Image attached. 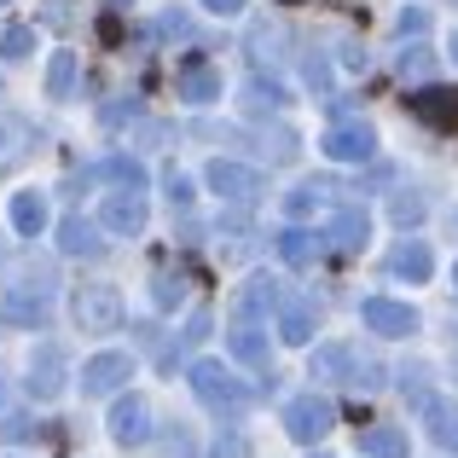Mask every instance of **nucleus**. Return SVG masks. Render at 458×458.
I'll list each match as a JSON object with an SVG mask.
<instances>
[{
    "mask_svg": "<svg viewBox=\"0 0 458 458\" xmlns=\"http://www.w3.org/2000/svg\"><path fill=\"white\" fill-rule=\"evenodd\" d=\"M191 394H198L209 412H221V418H238L250 406V389L221 366V360H198V366H191Z\"/></svg>",
    "mask_w": 458,
    "mask_h": 458,
    "instance_id": "f257e3e1",
    "label": "nucleus"
},
{
    "mask_svg": "<svg viewBox=\"0 0 458 458\" xmlns=\"http://www.w3.org/2000/svg\"><path fill=\"white\" fill-rule=\"evenodd\" d=\"M308 377L371 389V383H377V360H371V354H360V348H348V343H325L319 354H313V371H308Z\"/></svg>",
    "mask_w": 458,
    "mask_h": 458,
    "instance_id": "f03ea898",
    "label": "nucleus"
},
{
    "mask_svg": "<svg viewBox=\"0 0 458 458\" xmlns=\"http://www.w3.org/2000/svg\"><path fill=\"white\" fill-rule=\"evenodd\" d=\"M70 313H76V331L105 336V331H116V325H123V291H116V284H76Z\"/></svg>",
    "mask_w": 458,
    "mask_h": 458,
    "instance_id": "7ed1b4c3",
    "label": "nucleus"
},
{
    "mask_svg": "<svg viewBox=\"0 0 458 458\" xmlns=\"http://www.w3.org/2000/svg\"><path fill=\"white\" fill-rule=\"evenodd\" d=\"M209 191L215 198H226V203H256L261 191H267V180H261V168H250V163H233V157H215L209 163Z\"/></svg>",
    "mask_w": 458,
    "mask_h": 458,
    "instance_id": "20e7f679",
    "label": "nucleus"
},
{
    "mask_svg": "<svg viewBox=\"0 0 458 458\" xmlns=\"http://www.w3.org/2000/svg\"><path fill=\"white\" fill-rule=\"evenodd\" d=\"M336 424V406L325 401V394H296L291 406H284V429H291V441H302V447H313L319 436H331Z\"/></svg>",
    "mask_w": 458,
    "mask_h": 458,
    "instance_id": "39448f33",
    "label": "nucleus"
},
{
    "mask_svg": "<svg viewBox=\"0 0 458 458\" xmlns=\"http://www.w3.org/2000/svg\"><path fill=\"white\" fill-rule=\"evenodd\" d=\"M64 383H70L64 348H58V343H41V348H35V360H30V377H23V389H30L35 401H58V394H64Z\"/></svg>",
    "mask_w": 458,
    "mask_h": 458,
    "instance_id": "423d86ee",
    "label": "nucleus"
},
{
    "mask_svg": "<svg viewBox=\"0 0 458 458\" xmlns=\"http://www.w3.org/2000/svg\"><path fill=\"white\" fill-rule=\"evenodd\" d=\"M111 441L116 447H146L151 441V401L146 394H123L111 406Z\"/></svg>",
    "mask_w": 458,
    "mask_h": 458,
    "instance_id": "0eeeda50",
    "label": "nucleus"
},
{
    "mask_svg": "<svg viewBox=\"0 0 458 458\" xmlns=\"http://www.w3.org/2000/svg\"><path fill=\"white\" fill-rule=\"evenodd\" d=\"M35 157V128H30V116H18V111H0V180H12L23 163Z\"/></svg>",
    "mask_w": 458,
    "mask_h": 458,
    "instance_id": "6e6552de",
    "label": "nucleus"
},
{
    "mask_svg": "<svg viewBox=\"0 0 458 458\" xmlns=\"http://www.w3.org/2000/svg\"><path fill=\"white\" fill-rule=\"evenodd\" d=\"M128 377H134V360H128L123 348H105V354H93L88 366H81V394H116Z\"/></svg>",
    "mask_w": 458,
    "mask_h": 458,
    "instance_id": "1a4fd4ad",
    "label": "nucleus"
},
{
    "mask_svg": "<svg viewBox=\"0 0 458 458\" xmlns=\"http://www.w3.org/2000/svg\"><path fill=\"white\" fill-rule=\"evenodd\" d=\"M319 146H325L331 163H371V157H377V134H371L366 123H336Z\"/></svg>",
    "mask_w": 458,
    "mask_h": 458,
    "instance_id": "9d476101",
    "label": "nucleus"
},
{
    "mask_svg": "<svg viewBox=\"0 0 458 458\" xmlns=\"http://www.w3.org/2000/svg\"><path fill=\"white\" fill-rule=\"evenodd\" d=\"M360 319L377 336H412L418 331V313L406 302H394V296H366V302H360Z\"/></svg>",
    "mask_w": 458,
    "mask_h": 458,
    "instance_id": "9b49d317",
    "label": "nucleus"
},
{
    "mask_svg": "<svg viewBox=\"0 0 458 458\" xmlns=\"http://www.w3.org/2000/svg\"><path fill=\"white\" fill-rule=\"evenodd\" d=\"M99 226L105 233H116V238H140L146 233V198H140V191H111V198H105V209H99Z\"/></svg>",
    "mask_w": 458,
    "mask_h": 458,
    "instance_id": "f8f14e48",
    "label": "nucleus"
},
{
    "mask_svg": "<svg viewBox=\"0 0 458 458\" xmlns=\"http://www.w3.org/2000/svg\"><path fill=\"white\" fill-rule=\"evenodd\" d=\"M279 308H284V284L267 279V273H256V279L233 296V319H244V325H256L261 313H279Z\"/></svg>",
    "mask_w": 458,
    "mask_h": 458,
    "instance_id": "ddd939ff",
    "label": "nucleus"
},
{
    "mask_svg": "<svg viewBox=\"0 0 458 458\" xmlns=\"http://www.w3.org/2000/svg\"><path fill=\"white\" fill-rule=\"evenodd\" d=\"M41 319H47V291H35V284H12L6 302H0V325H6V331H35Z\"/></svg>",
    "mask_w": 458,
    "mask_h": 458,
    "instance_id": "4468645a",
    "label": "nucleus"
},
{
    "mask_svg": "<svg viewBox=\"0 0 458 458\" xmlns=\"http://www.w3.org/2000/svg\"><path fill=\"white\" fill-rule=\"evenodd\" d=\"M58 250H64V256H81V261L105 256V226L81 221V215H64V221H58Z\"/></svg>",
    "mask_w": 458,
    "mask_h": 458,
    "instance_id": "2eb2a0df",
    "label": "nucleus"
},
{
    "mask_svg": "<svg viewBox=\"0 0 458 458\" xmlns=\"http://www.w3.org/2000/svg\"><path fill=\"white\" fill-rule=\"evenodd\" d=\"M389 273H394V279H406V284H429L436 256H429L424 238H401V244H394V256H389Z\"/></svg>",
    "mask_w": 458,
    "mask_h": 458,
    "instance_id": "dca6fc26",
    "label": "nucleus"
},
{
    "mask_svg": "<svg viewBox=\"0 0 458 458\" xmlns=\"http://www.w3.org/2000/svg\"><path fill=\"white\" fill-rule=\"evenodd\" d=\"M406 105H412V116L429 123V128H458V93H447V88H418Z\"/></svg>",
    "mask_w": 458,
    "mask_h": 458,
    "instance_id": "f3484780",
    "label": "nucleus"
},
{
    "mask_svg": "<svg viewBox=\"0 0 458 458\" xmlns=\"http://www.w3.org/2000/svg\"><path fill=\"white\" fill-rule=\"evenodd\" d=\"M331 250H343V256H354V250H366V238H371V221H366V209H336V221H331Z\"/></svg>",
    "mask_w": 458,
    "mask_h": 458,
    "instance_id": "a211bd4d",
    "label": "nucleus"
},
{
    "mask_svg": "<svg viewBox=\"0 0 458 458\" xmlns=\"http://www.w3.org/2000/svg\"><path fill=\"white\" fill-rule=\"evenodd\" d=\"M180 99H191V105H215V99H221V70H215V64H198V58H191V64L180 70Z\"/></svg>",
    "mask_w": 458,
    "mask_h": 458,
    "instance_id": "6ab92c4d",
    "label": "nucleus"
},
{
    "mask_svg": "<svg viewBox=\"0 0 458 458\" xmlns=\"http://www.w3.org/2000/svg\"><path fill=\"white\" fill-rule=\"evenodd\" d=\"M226 348H233L244 366H256V371H267V360H273L267 336H261L256 325H244V319H233V331H226Z\"/></svg>",
    "mask_w": 458,
    "mask_h": 458,
    "instance_id": "aec40b11",
    "label": "nucleus"
},
{
    "mask_svg": "<svg viewBox=\"0 0 458 458\" xmlns=\"http://www.w3.org/2000/svg\"><path fill=\"white\" fill-rule=\"evenodd\" d=\"M279 336L291 348H308L313 343V302H284L279 308Z\"/></svg>",
    "mask_w": 458,
    "mask_h": 458,
    "instance_id": "412c9836",
    "label": "nucleus"
},
{
    "mask_svg": "<svg viewBox=\"0 0 458 458\" xmlns=\"http://www.w3.org/2000/svg\"><path fill=\"white\" fill-rule=\"evenodd\" d=\"M424 424H429V441H436V447H453L458 453V406L453 401H429L424 406Z\"/></svg>",
    "mask_w": 458,
    "mask_h": 458,
    "instance_id": "4be33fe9",
    "label": "nucleus"
},
{
    "mask_svg": "<svg viewBox=\"0 0 458 458\" xmlns=\"http://www.w3.org/2000/svg\"><path fill=\"white\" fill-rule=\"evenodd\" d=\"M12 226H18L23 238H41V226H47V198L41 191H18V198H12Z\"/></svg>",
    "mask_w": 458,
    "mask_h": 458,
    "instance_id": "5701e85b",
    "label": "nucleus"
},
{
    "mask_svg": "<svg viewBox=\"0 0 458 458\" xmlns=\"http://www.w3.org/2000/svg\"><path fill=\"white\" fill-rule=\"evenodd\" d=\"M360 453L366 458H406V429H394V424L366 429V436H360Z\"/></svg>",
    "mask_w": 458,
    "mask_h": 458,
    "instance_id": "b1692460",
    "label": "nucleus"
},
{
    "mask_svg": "<svg viewBox=\"0 0 458 458\" xmlns=\"http://www.w3.org/2000/svg\"><path fill=\"white\" fill-rule=\"evenodd\" d=\"M279 256L291 261V267H313V256H319V238H313L308 226H284V233H279Z\"/></svg>",
    "mask_w": 458,
    "mask_h": 458,
    "instance_id": "393cba45",
    "label": "nucleus"
},
{
    "mask_svg": "<svg viewBox=\"0 0 458 458\" xmlns=\"http://www.w3.org/2000/svg\"><path fill=\"white\" fill-rule=\"evenodd\" d=\"M279 105H284V88H279V81H250V88H244V111L250 116H273V111H279Z\"/></svg>",
    "mask_w": 458,
    "mask_h": 458,
    "instance_id": "a878e982",
    "label": "nucleus"
},
{
    "mask_svg": "<svg viewBox=\"0 0 458 458\" xmlns=\"http://www.w3.org/2000/svg\"><path fill=\"white\" fill-rule=\"evenodd\" d=\"M70 88H76V53H53V64H47V99H70Z\"/></svg>",
    "mask_w": 458,
    "mask_h": 458,
    "instance_id": "bb28decb",
    "label": "nucleus"
},
{
    "mask_svg": "<svg viewBox=\"0 0 458 458\" xmlns=\"http://www.w3.org/2000/svg\"><path fill=\"white\" fill-rule=\"evenodd\" d=\"M325 191H331L325 180H308V186H296L291 198H284V209H291V221H308L313 209H325Z\"/></svg>",
    "mask_w": 458,
    "mask_h": 458,
    "instance_id": "cd10ccee",
    "label": "nucleus"
},
{
    "mask_svg": "<svg viewBox=\"0 0 458 458\" xmlns=\"http://www.w3.org/2000/svg\"><path fill=\"white\" fill-rule=\"evenodd\" d=\"M30 53H35V30H30V23L0 30V58H30Z\"/></svg>",
    "mask_w": 458,
    "mask_h": 458,
    "instance_id": "c85d7f7f",
    "label": "nucleus"
},
{
    "mask_svg": "<svg viewBox=\"0 0 458 458\" xmlns=\"http://www.w3.org/2000/svg\"><path fill=\"white\" fill-rule=\"evenodd\" d=\"M151 296H157V308H180L186 302V273H157Z\"/></svg>",
    "mask_w": 458,
    "mask_h": 458,
    "instance_id": "c756f323",
    "label": "nucleus"
},
{
    "mask_svg": "<svg viewBox=\"0 0 458 458\" xmlns=\"http://www.w3.org/2000/svg\"><path fill=\"white\" fill-rule=\"evenodd\" d=\"M429 70H436V53H429V47H406L401 53V76H429Z\"/></svg>",
    "mask_w": 458,
    "mask_h": 458,
    "instance_id": "7c9ffc66",
    "label": "nucleus"
},
{
    "mask_svg": "<svg viewBox=\"0 0 458 458\" xmlns=\"http://www.w3.org/2000/svg\"><path fill=\"white\" fill-rule=\"evenodd\" d=\"M111 174H116V180H123V186H128V191H146V168H140V163H134V157H111Z\"/></svg>",
    "mask_w": 458,
    "mask_h": 458,
    "instance_id": "2f4dec72",
    "label": "nucleus"
},
{
    "mask_svg": "<svg viewBox=\"0 0 458 458\" xmlns=\"http://www.w3.org/2000/svg\"><path fill=\"white\" fill-rule=\"evenodd\" d=\"M163 191H168V203H174V209H186V203H191V180L174 174V168L163 174Z\"/></svg>",
    "mask_w": 458,
    "mask_h": 458,
    "instance_id": "473e14b6",
    "label": "nucleus"
},
{
    "mask_svg": "<svg viewBox=\"0 0 458 458\" xmlns=\"http://www.w3.org/2000/svg\"><path fill=\"white\" fill-rule=\"evenodd\" d=\"M394 23H401V35H424L429 30V6H401V18H394Z\"/></svg>",
    "mask_w": 458,
    "mask_h": 458,
    "instance_id": "72a5a7b5",
    "label": "nucleus"
},
{
    "mask_svg": "<svg viewBox=\"0 0 458 458\" xmlns=\"http://www.w3.org/2000/svg\"><path fill=\"white\" fill-rule=\"evenodd\" d=\"M394 221H401V226H412V221H424V198H394Z\"/></svg>",
    "mask_w": 458,
    "mask_h": 458,
    "instance_id": "f704fd0d",
    "label": "nucleus"
},
{
    "mask_svg": "<svg viewBox=\"0 0 458 458\" xmlns=\"http://www.w3.org/2000/svg\"><path fill=\"white\" fill-rule=\"evenodd\" d=\"M0 436H6V441H30L35 424H30V418H18V412H6V418H0Z\"/></svg>",
    "mask_w": 458,
    "mask_h": 458,
    "instance_id": "c9c22d12",
    "label": "nucleus"
},
{
    "mask_svg": "<svg viewBox=\"0 0 458 458\" xmlns=\"http://www.w3.org/2000/svg\"><path fill=\"white\" fill-rule=\"evenodd\" d=\"M302 76H308V88H331V70H325V58H308V64H302Z\"/></svg>",
    "mask_w": 458,
    "mask_h": 458,
    "instance_id": "e433bc0d",
    "label": "nucleus"
},
{
    "mask_svg": "<svg viewBox=\"0 0 458 458\" xmlns=\"http://www.w3.org/2000/svg\"><path fill=\"white\" fill-rule=\"evenodd\" d=\"M203 12H215V18H238L244 0H203Z\"/></svg>",
    "mask_w": 458,
    "mask_h": 458,
    "instance_id": "4c0bfd02",
    "label": "nucleus"
},
{
    "mask_svg": "<svg viewBox=\"0 0 458 458\" xmlns=\"http://www.w3.org/2000/svg\"><path fill=\"white\" fill-rule=\"evenodd\" d=\"M209 336V313H191V325H186V343H203Z\"/></svg>",
    "mask_w": 458,
    "mask_h": 458,
    "instance_id": "58836bf2",
    "label": "nucleus"
},
{
    "mask_svg": "<svg viewBox=\"0 0 458 458\" xmlns=\"http://www.w3.org/2000/svg\"><path fill=\"white\" fill-rule=\"evenodd\" d=\"M447 53H453V64H458V30H453V47H447Z\"/></svg>",
    "mask_w": 458,
    "mask_h": 458,
    "instance_id": "ea45409f",
    "label": "nucleus"
},
{
    "mask_svg": "<svg viewBox=\"0 0 458 458\" xmlns=\"http://www.w3.org/2000/svg\"><path fill=\"white\" fill-rule=\"evenodd\" d=\"M123 6H134V0H111V12H123Z\"/></svg>",
    "mask_w": 458,
    "mask_h": 458,
    "instance_id": "a19ab883",
    "label": "nucleus"
},
{
    "mask_svg": "<svg viewBox=\"0 0 458 458\" xmlns=\"http://www.w3.org/2000/svg\"><path fill=\"white\" fill-rule=\"evenodd\" d=\"M453 296H458V261H453Z\"/></svg>",
    "mask_w": 458,
    "mask_h": 458,
    "instance_id": "79ce46f5",
    "label": "nucleus"
},
{
    "mask_svg": "<svg viewBox=\"0 0 458 458\" xmlns=\"http://www.w3.org/2000/svg\"><path fill=\"white\" fill-rule=\"evenodd\" d=\"M0 6H6V0H0Z\"/></svg>",
    "mask_w": 458,
    "mask_h": 458,
    "instance_id": "37998d69",
    "label": "nucleus"
}]
</instances>
